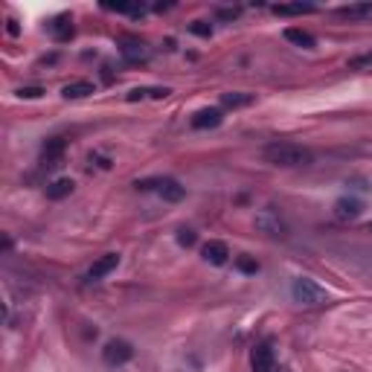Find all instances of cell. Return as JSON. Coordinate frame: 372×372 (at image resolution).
Wrapping results in <instances>:
<instances>
[{
	"instance_id": "7402d4cb",
	"label": "cell",
	"mask_w": 372,
	"mask_h": 372,
	"mask_svg": "<svg viewBox=\"0 0 372 372\" xmlns=\"http://www.w3.org/2000/svg\"><path fill=\"white\" fill-rule=\"evenodd\" d=\"M236 268L244 271V273H256V271H259V262H253L251 256H239V259H236Z\"/></svg>"
},
{
	"instance_id": "2e32d148",
	"label": "cell",
	"mask_w": 372,
	"mask_h": 372,
	"mask_svg": "<svg viewBox=\"0 0 372 372\" xmlns=\"http://www.w3.org/2000/svg\"><path fill=\"white\" fill-rule=\"evenodd\" d=\"M50 35L56 38V41H70L73 38V23L70 18H56L50 23Z\"/></svg>"
},
{
	"instance_id": "4fadbf2b",
	"label": "cell",
	"mask_w": 372,
	"mask_h": 372,
	"mask_svg": "<svg viewBox=\"0 0 372 372\" xmlns=\"http://www.w3.org/2000/svg\"><path fill=\"white\" fill-rule=\"evenodd\" d=\"M256 224L262 227V230H268L271 236H285V227H282V222L277 215H273V210H265L259 218H256Z\"/></svg>"
},
{
	"instance_id": "7a4b0ae2",
	"label": "cell",
	"mask_w": 372,
	"mask_h": 372,
	"mask_svg": "<svg viewBox=\"0 0 372 372\" xmlns=\"http://www.w3.org/2000/svg\"><path fill=\"white\" fill-rule=\"evenodd\" d=\"M291 297H294V302H300V306L314 309V306H323V302L329 300V291L320 282H314L309 277H300L291 285Z\"/></svg>"
},
{
	"instance_id": "3957f363",
	"label": "cell",
	"mask_w": 372,
	"mask_h": 372,
	"mask_svg": "<svg viewBox=\"0 0 372 372\" xmlns=\"http://www.w3.org/2000/svg\"><path fill=\"white\" fill-rule=\"evenodd\" d=\"M137 186H140V189H155L163 201H172V204H175V201H181V198L186 195V189H184L181 184H177L175 177H157V181H140Z\"/></svg>"
},
{
	"instance_id": "d4e9b609",
	"label": "cell",
	"mask_w": 372,
	"mask_h": 372,
	"mask_svg": "<svg viewBox=\"0 0 372 372\" xmlns=\"http://www.w3.org/2000/svg\"><path fill=\"white\" fill-rule=\"evenodd\" d=\"M41 93H44L41 88H21V90H18V96H21V99H38Z\"/></svg>"
},
{
	"instance_id": "d6986e66",
	"label": "cell",
	"mask_w": 372,
	"mask_h": 372,
	"mask_svg": "<svg viewBox=\"0 0 372 372\" xmlns=\"http://www.w3.org/2000/svg\"><path fill=\"white\" fill-rule=\"evenodd\" d=\"M146 96H151V99H166V96H169V88H134V90L128 93V102L146 99Z\"/></svg>"
},
{
	"instance_id": "7c38bea8",
	"label": "cell",
	"mask_w": 372,
	"mask_h": 372,
	"mask_svg": "<svg viewBox=\"0 0 372 372\" xmlns=\"http://www.w3.org/2000/svg\"><path fill=\"white\" fill-rule=\"evenodd\" d=\"M64 148H67V140H61V137H50V140L44 143V148H41V155H44V160L52 166L56 160H61Z\"/></svg>"
},
{
	"instance_id": "603a6c76",
	"label": "cell",
	"mask_w": 372,
	"mask_h": 372,
	"mask_svg": "<svg viewBox=\"0 0 372 372\" xmlns=\"http://www.w3.org/2000/svg\"><path fill=\"white\" fill-rule=\"evenodd\" d=\"M195 242H198V236H195V233H192V230H181V233H177V244H184V247H192Z\"/></svg>"
},
{
	"instance_id": "cb8c5ba5",
	"label": "cell",
	"mask_w": 372,
	"mask_h": 372,
	"mask_svg": "<svg viewBox=\"0 0 372 372\" xmlns=\"http://www.w3.org/2000/svg\"><path fill=\"white\" fill-rule=\"evenodd\" d=\"M108 9H114V12H131V15H140V6H134V3H108Z\"/></svg>"
},
{
	"instance_id": "ba28073f",
	"label": "cell",
	"mask_w": 372,
	"mask_h": 372,
	"mask_svg": "<svg viewBox=\"0 0 372 372\" xmlns=\"http://www.w3.org/2000/svg\"><path fill=\"white\" fill-rule=\"evenodd\" d=\"M361 210H364V204L358 201V198H337L335 201V218L337 222H355L358 215H361Z\"/></svg>"
},
{
	"instance_id": "ac0fdd59",
	"label": "cell",
	"mask_w": 372,
	"mask_h": 372,
	"mask_svg": "<svg viewBox=\"0 0 372 372\" xmlns=\"http://www.w3.org/2000/svg\"><path fill=\"white\" fill-rule=\"evenodd\" d=\"M311 12H314L311 3H280V6H273V15H282V18H288V15H311Z\"/></svg>"
},
{
	"instance_id": "ffe728a7",
	"label": "cell",
	"mask_w": 372,
	"mask_h": 372,
	"mask_svg": "<svg viewBox=\"0 0 372 372\" xmlns=\"http://www.w3.org/2000/svg\"><path fill=\"white\" fill-rule=\"evenodd\" d=\"M122 56H126L128 61H143L148 56V50H146V44H140V41H126V44H122Z\"/></svg>"
},
{
	"instance_id": "f1b7e54d",
	"label": "cell",
	"mask_w": 372,
	"mask_h": 372,
	"mask_svg": "<svg viewBox=\"0 0 372 372\" xmlns=\"http://www.w3.org/2000/svg\"><path fill=\"white\" fill-rule=\"evenodd\" d=\"M366 230H369V233H372V222H369V227H366Z\"/></svg>"
},
{
	"instance_id": "52a82bcc",
	"label": "cell",
	"mask_w": 372,
	"mask_h": 372,
	"mask_svg": "<svg viewBox=\"0 0 372 372\" xmlns=\"http://www.w3.org/2000/svg\"><path fill=\"white\" fill-rule=\"evenodd\" d=\"M119 268V256L117 253H105V256H99V259H96L93 262V265H90V271H88V280H105L108 277V273H111V271H117Z\"/></svg>"
},
{
	"instance_id": "8fae6325",
	"label": "cell",
	"mask_w": 372,
	"mask_h": 372,
	"mask_svg": "<svg viewBox=\"0 0 372 372\" xmlns=\"http://www.w3.org/2000/svg\"><path fill=\"white\" fill-rule=\"evenodd\" d=\"M285 41H291V44H297L302 50L317 47V38L311 32H306V30H300V26H288V30H285Z\"/></svg>"
},
{
	"instance_id": "6da1fadb",
	"label": "cell",
	"mask_w": 372,
	"mask_h": 372,
	"mask_svg": "<svg viewBox=\"0 0 372 372\" xmlns=\"http://www.w3.org/2000/svg\"><path fill=\"white\" fill-rule=\"evenodd\" d=\"M262 160L271 163V166H280V169H297V166H309L314 155H311V148L300 146V143L277 140L262 148Z\"/></svg>"
},
{
	"instance_id": "83f0119b",
	"label": "cell",
	"mask_w": 372,
	"mask_h": 372,
	"mask_svg": "<svg viewBox=\"0 0 372 372\" xmlns=\"http://www.w3.org/2000/svg\"><path fill=\"white\" fill-rule=\"evenodd\" d=\"M273 372H291V366H277V369H273Z\"/></svg>"
},
{
	"instance_id": "30bf717a",
	"label": "cell",
	"mask_w": 372,
	"mask_h": 372,
	"mask_svg": "<svg viewBox=\"0 0 372 372\" xmlns=\"http://www.w3.org/2000/svg\"><path fill=\"white\" fill-rule=\"evenodd\" d=\"M337 18L343 21H366L372 18V3H349L337 9Z\"/></svg>"
},
{
	"instance_id": "5b68a950",
	"label": "cell",
	"mask_w": 372,
	"mask_h": 372,
	"mask_svg": "<svg viewBox=\"0 0 372 372\" xmlns=\"http://www.w3.org/2000/svg\"><path fill=\"white\" fill-rule=\"evenodd\" d=\"M102 358L111 366H119V364H128L131 361L134 349H131V343H126V340H108L105 349H102Z\"/></svg>"
},
{
	"instance_id": "5bb4252c",
	"label": "cell",
	"mask_w": 372,
	"mask_h": 372,
	"mask_svg": "<svg viewBox=\"0 0 372 372\" xmlns=\"http://www.w3.org/2000/svg\"><path fill=\"white\" fill-rule=\"evenodd\" d=\"M73 186H76V184L70 181V177H59V181H52V184L47 186V198H50V201H61V198L70 195Z\"/></svg>"
},
{
	"instance_id": "9a60e30c",
	"label": "cell",
	"mask_w": 372,
	"mask_h": 372,
	"mask_svg": "<svg viewBox=\"0 0 372 372\" xmlns=\"http://www.w3.org/2000/svg\"><path fill=\"white\" fill-rule=\"evenodd\" d=\"M251 102H253V93H242V90L222 93V105L224 108H233V111H236V108H247Z\"/></svg>"
},
{
	"instance_id": "8992f818",
	"label": "cell",
	"mask_w": 372,
	"mask_h": 372,
	"mask_svg": "<svg viewBox=\"0 0 372 372\" xmlns=\"http://www.w3.org/2000/svg\"><path fill=\"white\" fill-rule=\"evenodd\" d=\"M192 128L195 131H206V128H218L224 122V111L222 108H201V111L192 114Z\"/></svg>"
},
{
	"instance_id": "9c48e42d",
	"label": "cell",
	"mask_w": 372,
	"mask_h": 372,
	"mask_svg": "<svg viewBox=\"0 0 372 372\" xmlns=\"http://www.w3.org/2000/svg\"><path fill=\"white\" fill-rule=\"evenodd\" d=\"M201 256L210 262V265H224V262L230 259V247L224 244V242H206L204 247H201Z\"/></svg>"
},
{
	"instance_id": "e0dca14e",
	"label": "cell",
	"mask_w": 372,
	"mask_h": 372,
	"mask_svg": "<svg viewBox=\"0 0 372 372\" xmlns=\"http://www.w3.org/2000/svg\"><path fill=\"white\" fill-rule=\"evenodd\" d=\"M64 99H85V96L93 93V85L90 81H70V85H64Z\"/></svg>"
},
{
	"instance_id": "277c9868",
	"label": "cell",
	"mask_w": 372,
	"mask_h": 372,
	"mask_svg": "<svg viewBox=\"0 0 372 372\" xmlns=\"http://www.w3.org/2000/svg\"><path fill=\"white\" fill-rule=\"evenodd\" d=\"M251 366L253 372H273L277 369V355H273V343H256L253 352H251Z\"/></svg>"
},
{
	"instance_id": "44dd1931",
	"label": "cell",
	"mask_w": 372,
	"mask_h": 372,
	"mask_svg": "<svg viewBox=\"0 0 372 372\" xmlns=\"http://www.w3.org/2000/svg\"><path fill=\"white\" fill-rule=\"evenodd\" d=\"M349 70H372V50L361 52V56L349 59Z\"/></svg>"
},
{
	"instance_id": "484cf974",
	"label": "cell",
	"mask_w": 372,
	"mask_h": 372,
	"mask_svg": "<svg viewBox=\"0 0 372 372\" xmlns=\"http://www.w3.org/2000/svg\"><path fill=\"white\" fill-rule=\"evenodd\" d=\"M192 32H198V35H210V26H204V23H195V26H192Z\"/></svg>"
},
{
	"instance_id": "4316f807",
	"label": "cell",
	"mask_w": 372,
	"mask_h": 372,
	"mask_svg": "<svg viewBox=\"0 0 372 372\" xmlns=\"http://www.w3.org/2000/svg\"><path fill=\"white\" fill-rule=\"evenodd\" d=\"M6 30H9V35H18V23H15V21H9Z\"/></svg>"
}]
</instances>
